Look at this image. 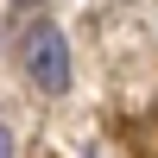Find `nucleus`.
<instances>
[{
    "mask_svg": "<svg viewBox=\"0 0 158 158\" xmlns=\"http://www.w3.org/2000/svg\"><path fill=\"white\" fill-rule=\"evenodd\" d=\"M19 63H25V76H32L44 95H70V38L57 32V25H25V38H19Z\"/></svg>",
    "mask_w": 158,
    "mask_h": 158,
    "instance_id": "nucleus-1",
    "label": "nucleus"
},
{
    "mask_svg": "<svg viewBox=\"0 0 158 158\" xmlns=\"http://www.w3.org/2000/svg\"><path fill=\"white\" fill-rule=\"evenodd\" d=\"M0 158H13V133H6V127H0Z\"/></svg>",
    "mask_w": 158,
    "mask_h": 158,
    "instance_id": "nucleus-2",
    "label": "nucleus"
},
{
    "mask_svg": "<svg viewBox=\"0 0 158 158\" xmlns=\"http://www.w3.org/2000/svg\"><path fill=\"white\" fill-rule=\"evenodd\" d=\"M13 6H25V0H13Z\"/></svg>",
    "mask_w": 158,
    "mask_h": 158,
    "instance_id": "nucleus-3",
    "label": "nucleus"
}]
</instances>
